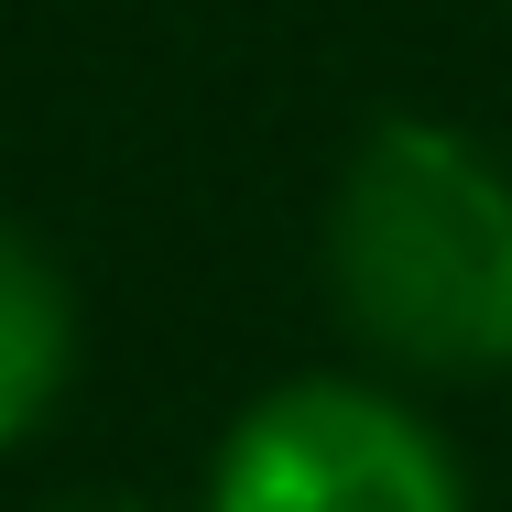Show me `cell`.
Returning <instances> with one entry per match:
<instances>
[{
	"instance_id": "4",
	"label": "cell",
	"mask_w": 512,
	"mask_h": 512,
	"mask_svg": "<svg viewBox=\"0 0 512 512\" xmlns=\"http://www.w3.org/2000/svg\"><path fill=\"white\" fill-rule=\"evenodd\" d=\"M55 512H142V502H120V491H88V502H55Z\"/></svg>"
},
{
	"instance_id": "2",
	"label": "cell",
	"mask_w": 512,
	"mask_h": 512,
	"mask_svg": "<svg viewBox=\"0 0 512 512\" xmlns=\"http://www.w3.org/2000/svg\"><path fill=\"white\" fill-rule=\"evenodd\" d=\"M207 512H469L447 447L360 382H295L218 447Z\"/></svg>"
},
{
	"instance_id": "3",
	"label": "cell",
	"mask_w": 512,
	"mask_h": 512,
	"mask_svg": "<svg viewBox=\"0 0 512 512\" xmlns=\"http://www.w3.org/2000/svg\"><path fill=\"white\" fill-rule=\"evenodd\" d=\"M66 360H77V306L55 262L22 229H0V447L44 425V404L66 393Z\"/></svg>"
},
{
	"instance_id": "1",
	"label": "cell",
	"mask_w": 512,
	"mask_h": 512,
	"mask_svg": "<svg viewBox=\"0 0 512 512\" xmlns=\"http://www.w3.org/2000/svg\"><path fill=\"white\" fill-rule=\"evenodd\" d=\"M338 306L404 371H502L512 360V175L436 120H371L338 175Z\"/></svg>"
}]
</instances>
